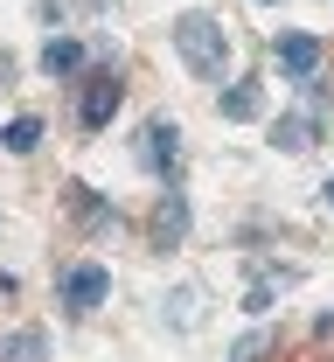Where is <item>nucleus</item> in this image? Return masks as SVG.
<instances>
[{
    "instance_id": "obj_8",
    "label": "nucleus",
    "mask_w": 334,
    "mask_h": 362,
    "mask_svg": "<svg viewBox=\"0 0 334 362\" xmlns=\"http://www.w3.org/2000/svg\"><path fill=\"white\" fill-rule=\"evenodd\" d=\"M181 237H189V202L167 195V202H160V244H181Z\"/></svg>"
},
{
    "instance_id": "obj_11",
    "label": "nucleus",
    "mask_w": 334,
    "mask_h": 362,
    "mask_svg": "<svg viewBox=\"0 0 334 362\" xmlns=\"http://www.w3.org/2000/svg\"><path fill=\"white\" fill-rule=\"evenodd\" d=\"M328 195H334V181H328Z\"/></svg>"
},
{
    "instance_id": "obj_7",
    "label": "nucleus",
    "mask_w": 334,
    "mask_h": 362,
    "mask_svg": "<svg viewBox=\"0 0 334 362\" xmlns=\"http://www.w3.org/2000/svg\"><path fill=\"white\" fill-rule=\"evenodd\" d=\"M77 63H84V49L70 42V35H49V49H42V70H49V77H77Z\"/></svg>"
},
{
    "instance_id": "obj_5",
    "label": "nucleus",
    "mask_w": 334,
    "mask_h": 362,
    "mask_svg": "<svg viewBox=\"0 0 334 362\" xmlns=\"http://www.w3.org/2000/svg\"><path fill=\"white\" fill-rule=\"evenodd\" d=\"M272 56H279V70H286L292 84H314V70H321V42H314V35H299V28H286Z\"/></svg>"
},
{
    "instance_id": "obj_6",
    "label": "nucleus",
    "mask_w": 334,
    "mask_h": 362,
    "mask_svg": "<svg viewBox=\"0 0 334 362\" xmlns=\"http://www.w3.org/2000/svg\"><path fill=\"white\" fill-rule=\"evenodd\" d=\"M258 105H265L258 77H237V84L223 90V119H258Z\"/></svg>"
},
{
    "instance_id": "obj_4",
    "label": "nucleus",
    "mask_w": 334,
    "mask_h": 362,
    "mask_svg": "<svg viewBox=\"0 0 334 362\" xmlns=\"http://www.w3.org/2000/svg\"><path fill=\"white\" fill-rule=\"evenodd\" d=\"M105 293H112V272H105V265H91V258L63 272V307H70V314H91Z\"/></svg>"
},
{
    "instance_id": "obj_1",
    "label": "nucleus",
    "mask_w": 334,
    "mask_h": 362,
    "mask_svg": "<svg viewBox=\"0 0 334 362\" xmlns=\"http://www.w3.org/2000/svg\"><path fill=\"white\" fill-rule=\"evenodd\" d=\"M174 49H181L189 77H202V84H223L230 77V35H223L216 14H181L174 21Z\"/></svg>"
},
{
    "instance_id": "obj_9",
    "label": "nucleus",
    "mask_w": 334,
    "mask_h": 362,
    "mask_svg": "<svg viewBox=\"0 0 334 362\" xmlns=\"http://www.w3.org/2000/svg\"><path fill=\"white\" fill-rule=\"evenodd\" d=\"M7 146H14V153H35V146H42V119H14V126H7Z\"/></svg>"
},
{
    "instance_id": "obj_3",
    "label": "nucleus",
    "mask_w": 334,
    "mask_h": 362,
    "mask_svg": "<svg viewBox=\"0 0 334 362\" xmlns=\"http://www.w3.org/2000/svg\"><path fill=\"white\" fill-rule=\"evenodd\" d=\"M140 160L153 168V175H174V160H181V126L160 112V119H146V133H140Z\"/></svg>"
},
{
    "instance_id": "obj_2",
    "label": "nucleus",
    "mask_w": 334,
    "mask_h": 362,
    "mask_svg": "<svg viewBox=\"0 0 334 362\" xmlns=\"http://www.w3.org/2000/svg\"><path fill=\"white\" fill-rule=\"evenodd\" d=\"M119 105H126V77H119V70H97L91 84H84V98H77V126H84V133H105Z\"/></svg>"
},
{
    "instance_id": "obj_10",
    "label": "nucleus",
    "mask_w": 334,
    "mask_h": 362,
    "mask_svg": "<svg viewBox=\"0 0 334 362\" xmlns=\"http://www.w3.org/2000/svg\"><path fill=\"white\" fill-rule=\"evenodd\" d=\"M272 146H286V153H299V146H314V133H306V119H279V126H272Z\"/></svg>"
}]
</instances>
